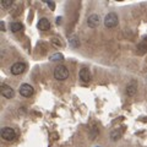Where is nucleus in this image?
<instances>
[{"mask_svg":"<svg viewBox=\"0 0 147 147\" xmlns=\"http://www.w3.org/2000/svg\"><path fill=\"white\" fill-rule=\"evenodd\" d=\"M54 77L55 80H59V81H63V80H66L69 77V70L65 65H58L54 70Z\"/></svg>","mask_w":147,"mask_h":147,"instance_id":"obj_1","label":"nucleus"},{"mask_svg":"<svg viewBox=\"0 0 147 147\" xmlns=\"http://www.w3.org/2000/svg\"><path fill=\"white\" fill-rule=\"evenodd\" d=\"M119 22V18H118V15L115 12H109L107 16L104 18V26L107 27V28H113V27H115Z\"/></svg>","mask_w":147,"mask_h":147,"instance_id":"obj_2","label":"nucleus"},{"mask_svg":"<svg viewBox=\"0 0 147 147\" xmlns=\"http://www.w3.org/2000/svg\"><path fill=\"white\" fill-rule=\"evenodd\" d=\"M1 137L6 141H12L16 137V131L13 130L12 127L5 126V127H3V130H1Z\"/></svg>","mask_w":147,"mask_h":147,"instance_id":"obj_3","label":"nucleus"},{"mask_svg":"<svg viewBox=\"0 0 147 147\" xmlns=\"http://www.w3.org/2000/svg\"><path fill=\"white\" fill-rule=\"evenodd\" d=\"M10 71H11L12 75H21V74H24L26 71V64L25 63H21V61L15 63L11 66Z\"/></svg>","mask_w":147,"mask_h":147,"instance_id":"obj_4","label":"nucleus"},{"mask_svg":"<svg viewBox=\"0 0 147 147\" xmlns=\"http://www.w3.org/2000/svg\"><path fill=\"white\" fill-rule=\"evenodd\" d=\"M18 92H20L21 96H24V97H31L32 94H33V87H32L31 85L28 84H24L20 86V88H18Z\"/></svg>","mask_w":147,"mask_h":147,"instance_id":"obj_5","label":"nucleus"},{"mask_svg":"<svg viewBox=\"0 0 147 147\" xmlns=\"http://www.w3.org/2000/svg\"><path fill=\"white\" fill-rule=\"evenodd\" d=\"M1 94L5 98H12L13 96H15V91L12 90L11 86H9L6 84H3L1 85Z\"/></svg>","mask_w":147,"mask_h":147,"instance_id":"obj_6","label":"nucleus"},{"mask_svg":"<svg viewBox=\"0 0 147 147\" xmlns=\"http://www.w3.org/2000/svg\"><path fill=\"white\" fill-rule=\"evenodd\" d=\"M99 21H100L99 16L96 15V13H92V15H90L88 18H87V25H88L91 28H96V27L99 25Z\"/></svg>","mask_w":147,"mask_h":147,"instance_id":"obj_7","label":"nucleus"},{"mask_svg":"<svg viewBox=\"0 0 147 147\" xmlns=\"http://www.w3.org/2000/svg\"><path fill=\"white\" fill-rule=\"evenodd\" d=\"M79 77H80V80L82 82H85V84L90 82V80H91V72H90V70H88V69H86V67L81 69L80 72H79Z\"/></svg>","mask_w":147,"mask_h":147,"instance_id":"obj_8","label":"nucleus"},{"mask_svg":"<svg viewBox=\"0 0 147 147\" xmlns=\"http://www.w3.org/2000/svg\"><path fill=\"white\" fill-rule=\"evenodd\" d=\"M136 92H137V82L135 80H132L130 84L126 86V93L131 97V96H135Z\"/></svg>","mask_w":147,"mask_h":147,"instance_id":"obj_9","label":"nucleus"},{"mask_svg":"<svg viewBox=\"0 0 147 147\" xmlns=\"http://www.w3.org/2000/svg\"><path fill=\"white\" fill-rule=\"evenodd\" d=\"M50 27V22L48 21V18H40L38 22V28L40 31H47Z\"/></svg>","mask_w":147,"mask_h":147,"instance_id":"obj_10","label":"nucleus"},{"mask_svg":"<svg viewBox=\"0 0 147 147\" xmlns=\"http://www.w3.org/2000/svg\"><path fill=\"white\" fill-rule=\"evenodd\" d=\"M9 27H10V31L13 32V33H16V32L21 31L24 28V26H22V24H20V22H11Z\"/></svg>","mask_w":147,"mask_h":147,"instance_id":"obj_11","label":"nucleus"},{"mask_svg":"<svg viewBox=\"0 0 147 147\" xmlns=\"http://www.w3.org/2000/svg\"><path fill=\"white\" fill-rule=\"evenodd\" d=\"M146 52H147V42L144 39V42L137 45V53H139L140 55H142V54H145Z\"/></svg>","mask_w":147,"mask_h":147,"instance_id":"obj_12","label":"nucleus"},{"mask_svg":"<svg viewBox=\"0 0 147 147\" xmlns=\"http://www.w3.org/2000/svg\"><path fill=\"white\" fill-rule=\"evenodd\" d=\"M110 137H112L113 141H117L118 139H120V137H121V131H119V130L112 131V132H110Z\"/></svg>","mask_w":147,"mask_h":147,"instance_id":"obj_13","label":"nucleus"},{"mask_svg":"<svg viewBox=\"0 0 147 147\" xmlns=\"http://www.w3.org/2000/svg\"><path fill=\"white\" fill-rule=\"evenodd\" d=\"M63 59H64L63 54H60V53H57V54H53V55H50L49 60H52V61H59V60H63Z\"/></svg>","mask_w":147,"mask_h":147,"instance_id":"obj_14","label":"nucleus"},{"mask_svg":"<svg viewBox=\"0 0 147 147\" xmlns=\"http://www.w3.org/2000/svg\"><path fill=\"white\" fill-rule=\"evenodd\" d=\"M1 5H3L4 7H9V6L12 5V1H11V0H3V1H1Z\"/></svg>","mask_w":147,"mask_h":147,"instance_id":"obj_15","label":"nucleus"},{"mask_svg":"<svg viewBox=\"0 0 147 147\" xmlns=\"http://www.w3.org/2000/svg\"><path fill=\"white\" fill-rule=\"evenodd\" d=\"M58 40H59V39H57V38H52V40H50V42H52L53 44H55V45H58V47H60L61 43L58 42Z\"/></svg>","mask_w":147,"mask_h":147,"instance_id":"obj_16","label":"nucleus"},{"mask_svg":"<svg viewBox=\"0 0 147 147\" xmlns=\"http://www.w3.org/2000/svg\"><path fill=\"white\" fill-rule=\"evenodd\" d=\"M70 43H71L72 47H77V45H79V43H77V39H76V38H72V39L70 40Z\"/></svg>","mask_w":147,"mask_h":147,"instance_id":"obj_17","label":"nucleus"},{"mask_svg":"<svg viewBox=\"0 0 147 147\" xmlns=\"http://www.w3.org/2000/svg\"><path fill=\"white\" fill-rule=\"evenodd\" d=\"M47 4H48V6L52 9V10H54V9H55V4L53 1H47Z\"/></svg>","mask_w":147,"mask_h":147,"instance_id":"obj_18","label":"nucleus"}]
</instances>
